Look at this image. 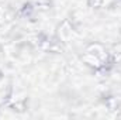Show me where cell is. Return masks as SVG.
Listing matches in <instances>:
<instances>
[{"instance_id": "obj_2", "label": "cell", "mask_w": 121, "mask_h": 120, "mask_svg": "<svg viewBox=\"0 0 121 120\" xmlns=\"http://www.w3.org/2000/svg\"><path fill=\"white\" fill-rule=\"evenodd\" d=\"M89 4L91 7H100L104 4V0H89Z\"/></svg>"}, {"instance_id": "obj_1", "label": "cell", "mask_w": 121, "mask_h": 120, "mask_svg": "<svg viewBox=\"0 0 121 120\" xmlns=\"http://www.w3.org/2000/svg\"><path fill=\"white\" fill-rule=\"evenodd\" d=\"M108 60L107 51L100 44H91L83 54V61L93 68H101Z\"/></svg>"}]
</instances>
